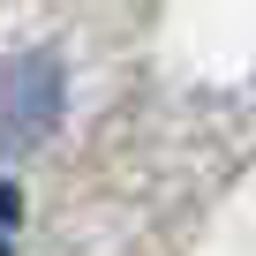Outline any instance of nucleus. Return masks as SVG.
Here are the masks:
<instances>
[{"mask_svg": "<svg viewBox=\"0 0 256 256\" xmlns=\"http://www.w3.org/2000/svg\"><path fill=\"white\" fill-rule=\"evenodd\" d=\"M60 120V60L46 46L0 60V151H30Z\"/></svg>", "mask_w": 256, "mask_h": 256, "instance_id": "f257e3e1", "label": "nucleus"}]
</instances>
